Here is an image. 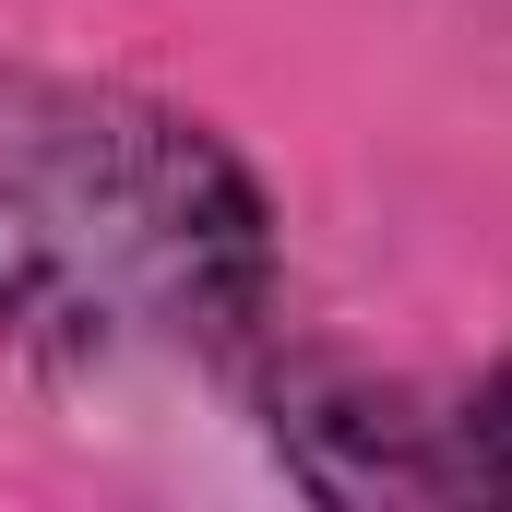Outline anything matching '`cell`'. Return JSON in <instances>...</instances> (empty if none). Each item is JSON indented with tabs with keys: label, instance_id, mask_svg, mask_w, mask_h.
Masks as SVG:
<instances>
[{
	"label": "cell",
	"instance_id": "cell-1",
	"mask_svg": "<svg viewBox=\"0 0 512 512\" xmlns=\"http://www.w3.org/2000/svg\"><path fill=\"white\" fill-rule=\"evenodd\" d=\"M251 298L262 203L203 120L120 84L0 72V334H227Z\"/></svg>",
	"mask_w": 512,
	"mask_h": 512
},
{
	"label": "cell",
	"instance_id": "cell-2",
	"mask_svg": "<svg viewBox=\"0 0 512 512\" xmlns=\"http://www.w3.org/2000/svg\"><path fill=\"white\" fill-rule=\"evenodd\" d=\"M441 489H489V501H512V370H501V382H477V405L453 417Z\"/></svg>",
	"mask_w": 512,
	"mask_h": 512
}]
</instances>
